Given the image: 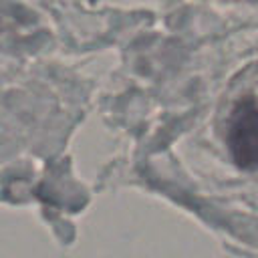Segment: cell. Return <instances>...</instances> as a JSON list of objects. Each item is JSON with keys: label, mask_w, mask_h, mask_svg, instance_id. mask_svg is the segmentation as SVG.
<instances>
[{"label": "cell", "mask_w": 258, "mask_h": 258, "mask_svg": "<svg viewBox=\"0 0 258 258\" xmlns=\"http://www.w3.org/2000/svg\"><path fill=\"white\" fill-rule=\"evenodd\" d=\"M228 149L238 167H258V107L252 99L240 101L230 117Z\"/></svg>", "instance_id": "6da1fadb"}]
</instances>
